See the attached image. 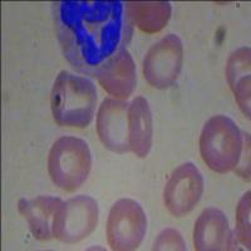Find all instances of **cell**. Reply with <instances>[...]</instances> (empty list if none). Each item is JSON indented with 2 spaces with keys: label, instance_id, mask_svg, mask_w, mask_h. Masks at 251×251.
Returning <instances> with one entry per match:
<instances>
[{
  "label": "cell",
  "instance_id": "6da1fadb",
  "mask_svg": "<svg viewBox=\"0 0 251 251\" xmlns=\"http://www.w3.org/2000/svg\"><path fill=\"white\" fill-rule=\"evenodd\" d=\"M53 9L64 58L84 75L96 77L133 33L126 3L121 0H62Z\"/></svg>",
  "mask_w": 251,
  "mask_h": 251
},
{
  "label": "cell",
  "instance_id": "7a4b0ae2",
  "mask_svg": "<svg viewBox=\"0 0 251 251\" xmlns=\"http://www.w3.org/2000/svg\"><path fill=\"white\" fill-rule=\"evenodd\" d=\"M97 106L93 83L82 75L60 72L51 89L50 107L55 123L84 128L92 122Z\"/></svg>",
  "mask_w": 251,
  "mask_h": 251
},
{
  "label": "cell",
  "instance_id": "3957f363",
  "mask_svg": "<svg viewBox=\"0 0 251 251\" xmlns=\"http://www.w3.org/2000/svg\"><path fill=\"white\" fill-rule=\"evenodd\" d=\"M244 133L231 118L217 114L203 126L200 136V152L208 169L226 174L237 166L243 152Z\"/></svg>",
  "mask_w": 251,
  "mask_h": 251
},
{
  "label": "cell",
  "instance_id": "277c9868",
  "mask_svg": "<svg viewBox=\"0 0 251 251\" xmlns=\"http://www.w3.org/2000/svg\"><path fill=\"white\" fill-rule=\"evenodd\" d=\"M92 156L86 141L64 136L53 143L48 157L51 182L63 191L73 192L88 178Z\"/></svg>",
  "mask_w": 251,
  "mask_h": 251
},
{
  "label": "cell",
  "instance_id": "5b68a950",
  "mask_svg": "<svg viewBox=\"0 0 251 251\" xmlns=\"http://www.w3.org/2000/svg\"><path fill=\"white\" fill-rule=\"evenodd\" d=\"M147 217L142 206L132 199L116 201L107 220V239L112 250H136L146 235Z\"/></svg>",
  "mask_w": 251,
  "mask_h": 251
},
{
  "label": "cell",
  "instance_id": "8992f818",
  "mask_svg": "<svg viewBox=\"0 0 251 251\" xmlns=\"http://www.w3.org/2000/svg\"><path fill=\"white\" fill-rule=\"evenodd\" d=\"M98 203L92 197L79 195L60 205L53 223V237L66 244L86 239L98 224Z\"/></svg>",
  "mask_w": 251,
  "mask_h": 251
},
{
  "label": "cell",
  "instance_id": "52a82bcc",
  "mask_svg": "<svg viewBox=\"0 0 251 251\" xmlns=\"http://www.w3.org/2000/svg\"><path fill=\"white\" fill-rule=\"evenodd\" d=\"M183 46L176 34H169L149 49L143 59V77L154 88H169L182 69Z\"/></svg>",
  "mask_w": 251,
  "mask_h": 251
},
{
  "label": "cell",
  "instance_id": "ba28073f",
  "mask_svg": "<svg viewBox=\"0 0 251 251\" xmlns=\"http://www.w3.org/2000/svg\"><path fill=\"white\" fill-rule=\"evenodd\" d=\"M203 192V178L194 163L178 166L170 176L163 191V202L174 216H183L194 210Z\"/></svg>",
  "mask_w": 251,
  "mask_h": 251
},
{
  "label": "cell",
  "instance_id": "9c48e42d",
  "mask_svg": "<svg viewBox=\"0 0 251 251\" xmlns=\"http://www.w3.org/2000/svg\"><path fill=\"white\" fill-rule=\"evenodd\" d=\"M128 109V103L116 98H106L98 109V137L106 149L116 153L129 151Z\"/></svg>",
  "mask_w": 251,
  "mask_h": 251
},
{
  "label": "cell",
  "instance_id": "30bf717a",
  "mask_svg": "<svg viewBox=\"0 0 251 251\" xmlns=\"http://www.w3.org/2000/svg\"><path fill=\"white\" fill-rule=\"evenodd\" d=\"M194 246L199 251L234 250L236 240L232 236L225 214L208 207L201 212L194 228Z\"/></svg>",
  "mask_w": 251,
  "mask_h": 251
},
{
  "label": "cell",
  "instance_id": "8fae6325",
  "mask_svg": "<svg viewBox=\"0 0 251 251\" xmlns=\"http://www.w3.org/2000/svg\"><path fill=\"white\" fill-rule=\"evenodd\" d=\"M100 84L116 98L126 100L133 93L137 83L136 66L127 48H122L96 75Z\"/></svg>",
  "mask_w": 251,
  "mask_h": 251
},
{
  "label": "cell",
  "instance_id": "7c38bea8",
  "mask_svg": "<svg viewBox=\"0 0 251 251\" xmlns=\"http://www.w3.org/2000/svg\"><path fill=\"white\" fill-rule=\"evenodd\" d=\"M62 203L63 201L58 197L38 196L35 199H22L18 208L28 221L33 236L46 241L53 237V223Z\"/></svg>",
  "mask_w": 251,
  "mask_h": 251
},
{
  "label": "cell",
  "instance_id": "4fadbf2b",
  "mask_svg": "<svg viewBox=\"0 0 251 251\" xmlns=\"http://www.w3.org/2000/svg\"><path fill=\"white\" fill-rule=\"evenodd\" d=\"M153 123L149 102L143 97L132 100L128 109V145L129 151L143 158L152 146Z\"/></svg>",
  "mask_w": 251,
  "mask_h": 251
},
{
  "label": "cell",
  "instance_id": "5bb4252c",
  "mask_svg": "<svg viewBox=\"0 0 251 251\" xmlns=\"http://www.w3.org/2000/svg\"><path fill=\"white\" fill-rule=\"evenodd\" d=\"M250 48L232 51L226 63V78L240 109L250 118Z\"/></svg>",
  "mask_w": 251,
  "mask_h": 251
},
{
  "label": "cell",
  "instance_id": "9a60e30c",
  "mask_svg": "<svg viewBox=\"0 0 251 251\" xmlns=\"http://www.w3.org/2000/svg\"><path fill=\"white\" fill-rule=\"evenodd\" d=\"M126 12L132 25L143 33H158L169 23L171 4L169 1H127Z\"/></svg>",
  "mask_w": 251,
  "mask_h": 251
},
{
  "label": "cell",
  "instance_id": "2e32d148",
  "mask_svg": "<svg viewBox=\"0 0 251 251\" xmlns=\"http://www.w3.org/2000/svg\"><path fill=\"white\" fill-rule=\"evenodd\" d=\"M235 240L246 249H250V191L246 192L236 208Z\"/></svg>",
  "mask_w": 251,
  "mask_h": 251
},
{
  "label": "cell",
  "instance_id": "e0dca14e",
  "mask_svg": "<svg viewBox=\"0 0 251 251\" xmlns=\"http://www.w3.org/2000/svg\"><path fill=\"white\" fill-rule=\"evenodd\" d=\"M153 250H186L185 240L175 228H166L154 241Z\"/></svg>",
  "mask_w": 251,
  "mask_h": 251
},
{
  "label": "cell",
  "instance_id": "ac0fdd59",
  "mask_svg": "<svg viewBox=\"0 0 251 251\" xmlns=\"http://www.w3.org/2000/svg\"><path fill=\"white\" fill-rule=\"evenodd\" d=\"M235 171L245 180H250V177H249L250 176V137H249V134L244 133L243 152H241L239 163L235 167Z\"/></svg>",
  "mask_w": 251,
  "mask_h": 251
}]
</instances>
